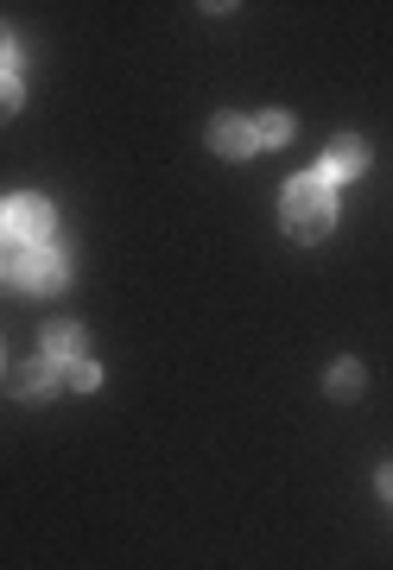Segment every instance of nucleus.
I'll use <instances>...</instances> for the list:
<instances>
[{
    "label": "nucleus",
    "mask_w": 393,
    "mask_h": 570,
    "mask_svg": "<svg viewBox=\"0 0 393 570\" xmlns=\"http://www.w3.org/2000/svg\"><path fill=\"white\" fill-rule=\"evenodd\" d=\"M279 223H286L292 242H324L336 223V197L324 178H292L286 197H279Z\"/></svg>",
    "instance_id": "f257e3e1"
},
{
    "label": "nucleus",
    "mask_w": 393,
    "mask_h": 570,
    "mask_svg": "<svg viewBox=\"0 0 393 570\" xmlns=\"http://www.w3.org/2000/svg\"><path fill=\"white\" fill-rule=\"evenodd\" d=\"M45 235H51V204L45 197H7L0 204V242L45 247Z\"/></svg>",
    "instance_id": "f03ea898"
},
{
    "label": "nucleus",
    "mask_w": 393,
    "mask_h": 570,
    "mask_svg": "<svg viewBox=\"0 0 393 570\" xmlns=\"http://www.w3.org/2000/svg\"><path fill=\"white\" fill-rule=\"evenodd\" d=\"M63 279H70V261H63L58 247H20L13 285H26V292H58Z\"/></svg>",
    "instance_id": "7ed1b4c3"
},
{
    "label": "nucleus",
    "mask_w": 393,
    "mask_h": 570,
    "mask_svg": "<svg viewBox=\"0 0 393 570\" xmlns=\"http://www.w3.org/2000/svg\"><path fill=\"white\" fill-rule=\"evenodd\" d=\"M254 121L248 115H216V121H209V153H223V159H248L254 153Z\"/></svg>",
    "instance_id": "20e7f679"
},
{
    "label": "nucleus",
    "mask_w": 393,
    "mask_h": 570,
    "mask_svg": "<svg viewBox=\"0 0 393 570\" xmlns=\"http://www.w3.org/2000/svg\"><path fill=\"white\" fill-rule=\"evenodd\" d=\"M58 381H63V362H51V355H32V362L13 374V393H20V400H39V393H51Z\"/></svg>",
    "instance_id": "39448f33"
},
{
    "label": "nucleus",
    "mask_w": 393,
    "mask_h": 570,
    "mask_svg": "<svg viewBox=\"0 0 393 570\" xmlns=\"http://www.w3.org/2000/svg\"><path fill=\"white\" fill-rule=\"evenodd\" d=\"M362 165H369V146H362V140H336V146H331V159H324V184L355 178Z\"/></svg>",
    "instance_id": "423d86ee"
},
{
    "label": "nucleus",
    "mask_w": 393,
    "mask_h": 570,
    "mask_svg": "<svg viewBox=\"0 0 393 570\" xmlns=\"http://www.w3.org/2000/svg\"><path fill=\"white\" fill-rule=\"evenodd\" d=\"M39 355H51V362H63V367L83 362V330H77V324H51V330H45V348H39Z\"/></svg>",
    "instance_id": "0eeeda50"
},
{
    "label": "nucleus",
    "mask_w": 393,
    "mask_h": 570,
    "mask_svg": "<svg viewBox=\"0 0 393 570\" xmlns=\"http://www.w3.org/2000/svg\"><path fill=\"white\" fill-rule=\"evenodd\" d=\"M254 140H261V146H286L292 140V115H279V108L261 115V121H254Z\"/></svg>",
    "instance_id": "6e6552de"
},
{
    "label": "nucleus",
    "mask_w": 393,
    "mask_h": 570,
    "mask_svg": "<svg viewBox=\"0 0 393 570\" xmlns=\"http://www.w3.org/2000/svg\"><path fill=\"white\" fill-rule=\"evenodd\" d=\"M331 393H343V400H350V393H362V362H336L331 367Z\"/></svg>",
    "instance_id": "1a4fd4ad"
},
{
    "label": "nucleus",
    "mask_w": 393,
    "mask_h": 570,
    "mask_svg": "<svg viewBox=\"0 0 393 570\" xmlns=\"http://www.w3.org/2000/svg\"><path fill=\"white\" fill-rule=\"evenodd\" d=\"M63 381H70L77 393H89L96 381H102V367H96V362H70V367H63Z\"/></svg>",
    "instance_id": "9d476101"
},
{
    "label": "nucleus",
    "mask_w": 393,
    "mask_h": 570,
    "mask_svg": "<svg viewBox=\"0 0 393 570\" xmlns=\"http://www.w3.org/2000/svg\"><path fill=\"white\" fill-rule=\"evenodd\" d=\"M13 108H20V82H13V77H7V70H0V121H7Z\"/></svg>",
    "instance_id": "9b49d317"
},
{
    "label": "nucleus",
    "mask_w": 393,
    "mask_h": 570,
    "mask_svg": "<svg viewBox=\"0 0 393 570\" xmlns=\"http://www.w3.org/2000/svg\"><path fill=\"white\" fill-rule=\"evenodd\" d=\"M381 494H387V501H393V469H381Z\"/></svg>",
    "instance_id": "f8f14e48"
},
{
    "label": "nucleus",
    "mask_w": 393,
    "mask_h": 570,
    "mask_svg": "<svg viewBox=\"0 0 393 570\" xmlns=\"http://www.w3.org/2000/svg\"><path fill=\"white\" fill-rule=\"evenodd\" d=\"M0 273H13V261H7V247H0Z\"/></svg>",
    "instance_id": "ddd939ff"
},
{
    "label": "nucleus",
    "mask_w": 393,
    "mask_h": 570,
    "mask_svg": "<svg viewBox=\"0 0 393 570\" xmlns=\"http://www.w3.org/2000/svg\"><path fill=\"white\" fill-rule=\"evenodd\" d=\"M0 58H7V32H0Z\"/></svg>",
    "instance_id": "4468645a"
}]
</instances>
